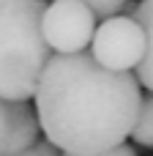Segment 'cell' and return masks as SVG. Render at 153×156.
I'll return each mask as SVG.
<instances>
[{
    "mask_svg": "<svg viewBox=\"0 0 153 156\" xmlns=\"http://www.w3.org/2000/svg\"><path fill=\"white\" fill-rule=\"evenodd\" d=\"M16 156H60V148L52 145L49 140H38L36 145H30L27 151H22V154H16Z\"/></svg>",
    "mask_w": 153,
    "mask_h": 156,
    "instance_id": "cell-9",
    "label": "cell"
},
{
    "mask_svg": "<svg viewBox=\"0 0 153 156\" xmlns=\"http://www.w3.org/2000/svg\"><path fill=\"white\" fill-rule=\"evenodd\" d=\"M79 3H85V5L99 16V19L115 16V14L126 11V5H129V0H79Z\"/></svg>",
    "mask_w": 153,
    "mask_h": 156,
    "instance_id": "cell-8",
    "label": "cell"
},
{
    "mask_svg": "<svg viewBox=\"0 0 153 156\" xmlns=\"http://www.w3.org/2000/svg\"><path fill=\"white\" fill-rule=\"evenodd\" d=\"M131 140L142 148H153V93L142 99V110H140L137 126L131 132Z\"/></svg>",
    "mask_w": 153,
    "mask_h": 156,
    "instance_id": "cell-7",
    "label": "cell"
},
{
    "mask_svg": "<svg viewBox=\"0 0 153 156\" xmlns=\"http://www.w3.org/2000/svg\"><path fill=\"white\" fill-rule=\"evenodd\" d=\"M96 19L79 0H52L44 11V38L55 55L88 52L96 36Z\"/></svg>",
    "mask_w": 153,
    "mask_h": 156,
    "instance_id": "cell-4",
    "label": "cell"
},
{
    "mask_svg": "<svg viewBox=\"0 0 153 156\" xmlns=\"http://www.w3.org/2000/svg\"><path fill=\"white\" fill-rule=\"evenodd\" d=\"M38 115L27 101L0 96V156H16L38 143Z\"/></svg>",
    "mask_w": 153,
    "mask_h": 156,
    "instance_id": "cell-5",
    "label": "cell"
},
{
    "mask_svg": "<svg viewBox=\"0 0 153 156\" xmlns=\"http://www.w3.org/2000/svg\"><path fill=\"white\" fill-rule=\"evenodd\" d=\"M44 0H0V96L27 101L52 60L44 38Z\"/></svg>",
    "mask_w": 153,
    "mask_h": 156,
    "instance_id": "cell-2",
    "label": "cell"
},
{
    "mask_svg": "<svg viewBox=\"0 0 153 156\" xmlns=\"http://www.w3.org/2000/svg\"><path fill=\"white\" fill-rule=\"evenodd\" d=\"M131 71H112L90 52L52 55L38 90L41 132L63 154H101L131 137L142 93Z\"/></svg>",
    "mask_w": 153,
    "mask_h": 156,
    "instance_id": "cell-1",
    "label": "cell"
},
{
    "mask_svg": "<svg viewBox=\"0 0 153 156\" xmlns=\"http://www.w3.org/2000/svg\"><path fill=\"white\" fill-rule=\"evenodd\" d=\"M66 156H137V151L131 145H118V148H110V151H101V154H66Z\"/></svg>",
    "mask_w": 153,
    "mask_h": 156,
    "instance_id": "cell-10",
    "label": "cell"
},
{
    "mask_svg": "<svg viewBox=\"0 0 153 156\" xmlns=\"http://www.w3.org/2000/svg\"><path fill=\"white\" fill-rule=\"evenodd\" d=\"M131 16L142 25V30H145V58H142V63L137 66V80H140V85L142 88H148V93H153V0H142L134 11H131Z\"/></svg>",
    "mask_w": 153,
    "mask_h": 156,
    "instance_id": "cell-6",
    "label": "cell"
},
{
    "mask_svg": "<svg viewBox=\"0 0 153 156\" xmlns=\"http://www.w3.org/2000/svg\"><path fill=\"white\" fill-rule=\"evenodd\" d=\"M145 30L134 16H107L93 36L90 55L112 69V71H131L145 58Z\"/></svg>",
    "mask_w": 153,
    "mask_h": 156,
    "instance_id": "cell-3",
    "label": "cell"
}]
</instances>
